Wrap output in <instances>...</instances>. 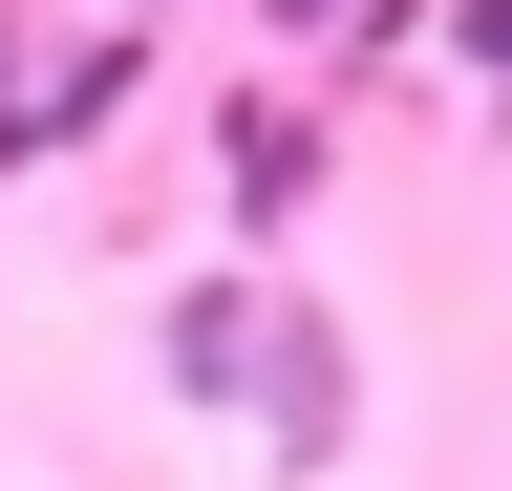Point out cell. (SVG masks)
<instances>
[{"mask_svg": "<svg viewBox=\"0 0 512 491\" xmlns=\"http://www.w3.org/2000/svg\"><path fill=\"white\" fill-rule=\"evenodd\" d=\"M128 22H150V0H128Z\"/></svg>", "mask_w": 512, "mask_h": 491, "instance_id": "cell-6", "label": "cell"}, {"mask_svg": "<svg viewBox=\"0 0 512 491\" xmlns=\"http://www.w3.org/2000/svg\"><path fill=\"white\" fill-rule=\"evenodd\" d=\"M256 342H278V278H171V299H150L171 406H256Z\"/></svg>", "mask_w": 512, "mask_h": 491, "instance_id": "cell-2", "label": "cell"}, {"mask_svg": "<svg viewBox=\"0 0 512 491\" xmlns=\"http://www.w3.org/2000/svg\"><path fill=\"white\" fill-rule=\"evenodd\" d=\"M299 193H320V107H299V86H256V107H214V214H235V235H278Z\"/></svg>", "mask_w": 512, "mask_h": 491, "instance_id": "cell-3", "label": "cell"}, {"mask_svg": "<svg viewBox=\"0 0 512 491\" xmlns=\"http://www.w3.org/2000/svg\"><path fill=\"white\" fill-rule=\"evenodd\" d=\"M256 449H278L299 491H320V470L363 449V342L320 321V299H278V342H256Z\"/></svg>", "mask_w": 512, "mask_h": 491, "instance_id": "cell-1", "label": "cell"}, {"mask_svg": "<svg viewBox=\"0 0 512 491\" xmlns=\"http://www.w3.org/2000/svg\"><path fill=\"white\" fill-rule=\"evenodd\" d=\"M278 43H406V0H256Z\"/></svg>", "mask_w": 512, "mask_h": 491, "instance_id": "cell-4", "label": "cell"}, {"mask_svg": "<svg viewBox=\"0 0 512 491\" xmlns=\"http://www.w3.org/2000/svg\"><path fill=\"white\" fill-rule=\"evenodd\" d=\"M448 65H470V86L512 107V0H448Z\"/></svg>", "mask_w": 512, "mask_h": 491, "instance_id": "cell-5", "label": "cell"}]
</instances>
